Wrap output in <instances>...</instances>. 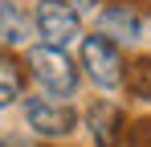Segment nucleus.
<instances>
[{
    "label": "nucleus",
    "instance_id": "nucleus-11",
    "mask_svg": "<svg viewBox=\"0 0 151 147\" xmlns=\"http://www.w3.org/2000/svg\"><path fill=\"white\" fill-rule=\"evenodd\" d=\"M0 147H53V143L33 139L29 131H8V135H0Z\"/></svg>",
    "mask_w": 151,
    "mask_h": 147
},
{
    "label": "nucleus",
    "instance_id": "nucleus-5",
    "mask_svg": "<svg viewBox=\"0 0 151 147\" xmlns=\"http://www.w3.org/2000/svg\"><path fill=\"white\" fill-rule=\"evenodd\" d=\"M94 33L106 37L110 45H119L127 53L131 45H139L143 33H147L143 8H139L135 0H102L98 8H94Z\"/></svg>",
    "mask_w": 151,
    "mask_h": 147
},
{
    "label": "nucleus",
    "instance_id": "nucleus-7",
    "mask_svg": "<svg viewBox=\"0 0 151 147\" xmlns=\"http://www.w3.org/2000/svg\"><path fill=\"white\" fill-rule=\"evenodd\" d=\"M37 41L33 37V17L21 0H0V49L21 53Z\"/></svg>",
    "mask_w": 151,
    "mask_h": 147
},
{
    "label": "nucleus",
    "instance_id": "nucleus-8",
    "mask_svg": "<svg viewBox=\"0 0 151 147\" xmlns=\"http://www.w3.org/2000/svg\"><path fill=\"white\" fill-rule=\"evenodd\" d=\"M21 98H25V66L17 53L0 49V110L21 106Z\"/></svg>",
    "mask_w": 151,
    "mask_h": 147
},
{
    "label": "nucleus",
    "instance_id": "nucleus-2",
    "mask_svg": "<svg viewBox=\"0 0 151 147\" xmlns=\"http://www.w3.org/2000/svg\"><path fill=\"white\" fill-rule=\"evenodd\" d=\"M21 119H25V131L41 143H61L78 131V115L74 102H61V98H49V94H25L21 98Z\"/></svg>",
    "mask_w": 151,
    "mask_h": 147
},
{
    "label": "nucleus",
    "instance_id": "nucleus-9",
    "mask_svg": "<svg viewBox=\"0 0 151 147\" xmlns=\"http://www.w3.org/2000/svg\"><path fill=\"white\" fill-rule=\"evenodd\" d=\"M123 90H127V98H135V102L151 106V53H139V57L127 61Z\"/></svg>",
    "mask_w": 151,
    "mask_h": 147
},
{
    "label": "nucleus",
    "instance_id": "nucleus-1",
    "mask_svg": "<svg viewBox=\"0 0 151 147\" xmlns=\"http://www.w3.org/2000/svg\"><path fill=\"white\" fill-rule=\"evenodd\" d=\"M21 66H25V82L37 86V94L70 102L78 94V86H82V70H78V57H70V49L29 45Z\"/></svg>",
    "mask_w": 151,
    "mask_h": 147
},
{
    "label": "nucleus",
    "instance_id": "nucleus-4",
    "mask_svg": "<svg viewBox=\"0 0 151 147\" xmlns=\"http://www.w3.org/2000/svg\"><path fill=\"white\" fill-rule=\"evenodd\" d=\"M33 37L37 45L49 49H70L82 41V12L65 0H37L33 4Z\"/></svg>",
    "mask_w": 151,
    "mask_h": 147
},
{
    "label": "nucleus",
    "instance_id": "nucleus-12",
    "mask_svg": "<svg viewBox=\"0 0 151 147\" xmlns=\"http://www.w3.org/2000/svg\"><path fill=\"white\" fill-rule=\"evenodd\" d=\"M65 4H74L78 12H94V8H98L102 0H65Z\"/></svg>",
    "mask_w": 151,
    "mask_h": 147
},
{
    "label": "nucleus",
    "instance_id": "nucleus-3",
    "mask_svg": "<svg viewBox=\"0 0 151 147\" xmlns=\"http://www.w3.org/2000/svg\"><path fill=\"white\" fill-rule=\"evenodd\" d=\"M78 70L98 90H123L127 53L119 45H110L106 37H98V33H82V41H78Z\"/></svg>",
    "mask_w": 151,
    "mask_h": 147
},
{
    "label": "nucleus",
    "instance_id": "nucleus-10",
    "mask_svg": "<svg viewBox=\"0 0 151 147\" xmlns=\"http://www.w3.org/2000/svg\"><path fill=\"white\" fill-rule=\"evenodd\" d=\"M123 147H151V119L127 122V143Z\"/></svg>",
    "mask_w": 151,
    "mask_h": 147
},
{
    "label": "nucleus",
    "instance_id": "nucleus-6",
    "mask_svg": "<svg viewBox=\"0 0 151 147\" xmlns=\"http://www.w3.org/2000/svg\"><path fill=\"white\" fill-rule=\"evenodd\" d=\"M86 135H90V147H123L127 143V110L119 102H110V98H94L90 106H86Z\"/></svg>",
    "mask_w": 151,
    "mask_h": 147
}]
</instances>
